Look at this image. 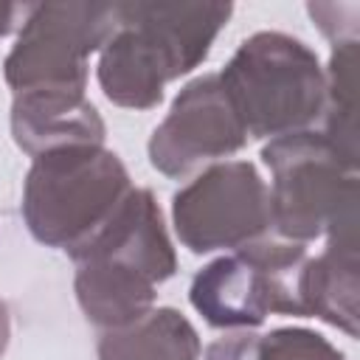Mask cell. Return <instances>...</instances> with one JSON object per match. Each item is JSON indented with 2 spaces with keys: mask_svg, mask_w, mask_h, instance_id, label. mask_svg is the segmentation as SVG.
<instances>
[{
  "mask_svg": "<svg viewBox=\"0 0 360 360\" xmlns=\"http://www.w3.org/2000/svg\"><path fill=\"white\" fill-rule=\"evenodd\" d=\"M233 14L231 3H115V31L98 51L107 101L155 110L169 82L200 68Z\"/></svg>",
  "mask_w": 360,
  "mask_h": 360,
  "instance_id": "obj_1",
  "label": "cell"
},
{
  "mask_svg": "<svg viewBox=\"0 0 360 360\" xmlns=\"http://www.w3.org/2000/svg\"><path fill=\"white\" fill-rule=\"evenodd\" d=\"M70 259L76 264V301L101 332L149 315L158 287L177 270L163 211L149 188H132L110 222Z\"/></svg>",
  "mask_w": 360,
  "mask_h": 360,
  "instance_id": "obj_2",
  "label": "cell"
},
{
  "mask_svg": "<svg viewBox=\"0 0 360 360\" xmlns=\"http://www.w3.org/2000/svg\"><path fill=\"white\" fill-rule=\"evenodd\" d=\"M132 188L112 149L62 146L31 160L20 211L37 242L73 256L110 222Z\"/></svg>",
  "mask_w": 360,
  "mask_h": 360,
  "instance_id": "obj_3",
  "label": "cell"
},
{
  "mask_svg": "<svg viewBox=\"0 0 360 360\" xmlns=\"http://www.w3.org/2000/svg\"><path fill=\"white\" fill-rule=\"evenodd\" d=\"M217 76L248 138L273 141L312 129L323 115L326 76L321 59L292 34H250Z\"/></svg>",
  "mask_w": 360,
  "mask_h": 360,
  "instance_id": "obj_4",
  "label": "cell"
},
{
  "mask_svg": "<svg viewBox=\"0 0 360 360\" xmlns=\"http://www.w3.org/2000/svg\"><path fill=\"white\" fill-rule=\"evenodd\" d=\"M270 169L273 233L298 245L318 236H357V160L321 129L273 138L262 149Z\"/></svg>",
  "mask_w": 360,
  "mask_h": 360,
  "instance_id": "obj_5",
  "label": "cell"
},
{
  "mask_svg": "<svg viewBox=\"0 0 360 360\" xmlns=\"http://www.w3.org/2000/svg\"><path fill=\"white\" fill-rule=\"evenodd\" d=\"M115 3H28L3 79L20 93H87L90 56L112 37Z\"/></svg>",
  "mask_w": 360,
  "mask_h": 360,
  "instance_id": "obj_6",
  "label": "cell"
},
{
  "mask_svg": "<svg viewBox=\"0 0 360 360\" xmlns=\"http://www.w3.org/2000/svg\"><path fill=\"white\" fill-rule=\"evenodd\" d=\"M304 262L307 245L270 233L197 270L188 301L214 329H256L267 315L301 318L295 276Z\"/></svg>",
  "mask_w": 360,
  "mask_h": 360,
  "instance_id": "obj_7",
  "label": "cell"
},
{
  "mask_svg": "<svg viewBox=\"0 0 360 360\" xmlns=\"http://www.w3.org/2000/svg\"><path fill=\"white\" fill-rule=\"evenodd\" d=\"M172 225L194 256L239 250L273 233L267 183L250 160L211 163L174 191Z\"/></svg>",
  "mask_w": 360,
  "mask_h": 360,
  "instance_id": "obj_8",
  "label": "cell"
},
{
  "mask_svg": "<svg viewBox=\"0 0 360 360\" xmlns=\"http://www.w3.org/2000/svg\"><path fill=\"white\" fill-rule=\"evenodd\" d=\"M248 143V132L217 73L191 79L172 101L166 118L149 138V163L183 180L211 163H222Z\"/></svg>",
  "mask_w": 360,
  "mask_h": 360,
  "instance_id": "obj_9",
  "label": "cell"
},
{
  "mask_svg": "<svg viewBox=\"0 0 360 360\" xmlns=\"http://www.w3.org/2000/svg\"><path fill=\"white\" fill-rule=\"evenodd\" d=\"M11 138L28 155L62 146H104L107 127L96 104L79 93H20L11 98Z\"/></svg>",
  "mask_w": 360,
  "mask_h": 360,
  "instance_id": "obj_10",
  "label": "cell"
},
{
  "mask_svg": "<svg viewBox=\"0 0 360 360\" xmlns=\"http://www.w3.org/2000/svg\"><path fill=\"white\" fill-rule=\"evenodd\" d=\"M301 318H318L349 338L360 335V242L326 236V248L295 276Z\"/></svg>",
  "mask_w": 360,
  "mask_h": 360,
  "instance_id": "obj_11",
  "label": "cell"
},
{
  "mask_svg": "<svg viewBox=\"0 0 360 360\" xmlns=\"http://www.w3.org/2000/svg\"><path fill=\"white\" fill-rule=\"evenodd\" d=\"M202 343L174 307H155L141 321L101 332L98 360H200Z\"/></svg>",
  "mask_w": 360,
  "mask_h": 360,
  "instance_id": "obj_12",
  "label": "cell"
},
{
  "mask_svg": "<svg viewBox=\"0 0 360 360\" xmlns=\"http://www.w3.org/2000/svg\"><path fill=\"white\" fill-rule=\"evenodd\" d=\"M326 93L321 132L352 160H357V39L332 45L323 68Z\"/></svg>",
  "mask_w": 360,
  "mask_h": 360,
  "instance_id": "obj_13",
  "label": "cell"
},
{
  "mask_svg": "<svg viewBox=\"0 0 360 360\" xmlns=\"http://www.w3.org/2000/svg\"><path fill=\"white\" fill-rule=\"evenodd\" d=\"M256 360H346V357L315 329L278 326L259 335Z\"/></svg>",
  "mask_w": 360,
  "mask_h": 360,
  "instance_id": "obj_14",
  "label": "cell"
},
{
  "mask_svg": "<svg viewBox=\"0 0 360 360\" xmlns=\"http://www.w3.org/2000/svg\"><path fill=\"white\" fill-rule=\"evenodd\" d=\"M259 335L253 329H236L205 346L202 360H256Z\"/></svg>",
  "mask_w": 360,
  "mask_h": 360,
  "instance_id": "obj_15",
  "label": "cell"
},
{
  "mask_svg": "<svg viewBox=\"0 0 360 360\" xmlns=\"http://www.w3.org/2000/svg\"><path fill=\"white\" fill-rule=\"evenodd\" d=\"M307 11H309V17L315 20V25L321 28V34L332 45L357 39V25H343L340 22V14L346 11V6H338V3H309Z\"/></svg>",
  "mask_w": 360,
  "mask_h": 360,
  "instance_id": "obj_16",
  "label": "cell"
},
{
  "mask_svg": "<svg viewBox=\"0 0 360 360\" xmlns=\"http://www.w3.org/2000/svg\"><path fill=\"white\" fill-rule=\"evenodd\" d=\"M25 11H28V3H0V37L11 34L17 25H22Z\"/></svg>",
  "mask_w": 360,
  "mask_h": 360,
  "instance_id": "obj_17",
  "label": "cell"
},
{
  "mask_svg": "<svg viewBox=\"0 0 360 360\" xmlns=\"http://www.w3.org/2000/svg\"><path fill=\"white\" fill-rule=\"evenodd\" d=\"M8 340H11V312H8V304L0 298V360L8 349Z\"/></svg>",
  "mask_w": 360,
  "mask_h": 360,
  "instance_id": "obj_18",
  "label": "cell"
}]
</instances>
